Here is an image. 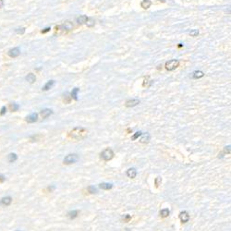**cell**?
Returning <instances> with one entry per match:
<instances>
[{"label": "cell", "instance_id": "1", "mask_svg": "<svg viewBox=\"0 0 231 231\" xmlns=\"http://www.w3.org/2000/svg\"><path fill=\"white\" fill-rule=\"evenodd\" d=\"M88 131L83 128H74L72 130L69 131V136L70 138L77 141H82L86 138Z\"/></svg>", "mask_w": 231, "mask_h": 231}, {"label": "cell", "instance_id": "2", "mask_svg": "<svg viewBox=\"0 0 231 231\" xmlns=\"http://www.w3.org/2000/svg\"><path fill=\"white\" fill-rule=\"evenodd\" d=\"M114 152L113 150L110 148H106V150H104L103 152L101 153V158L104 160V161H109L113 157H114Z\"/></svg>", "mask_w": 231, "mask_h": 231}, {"label": "cell", "instance_id": "3", "mask_svg": "<svg viewBox=\"0 0 231 231\" xmlns=\"http://www.w3.org/2000/svg\"><path fill=\"white\" fill-rule=\"evenodd\" d=\"M178 65H180V61L177 59H172L167 61L166 65H165V67H166V69L168 70V71H172V70L176 69L178 67Z\"/></svg>", "mask_w": 231, "mask_h": 231}, {"label": "cell", "instance_id": "4", "mask_svg": "<svg viewBox=\"0 0 231 231\" xmlns=\"http://www.w3.org/2000/svg\"><path fill=\"white\" fill-rule=\"evenodd\" d=\"M79 160V156L76 154H68L67 156L64 158V164L69 165V164H74Z\"/></svg>", "mask_w": 231, "mask_h": 231}, {"label": "cell", "instance_id": "5", "mask_svg": "<svg viewBox=\"0 0 231 231\" xmlns=\"http://www.w3.org/2000/svg\"><path fill=\"white\" fill-rule=\"evenodd\" d=\"M56 30H66V31H70L73 29V24L70 21H66L65 23L61 25H58L56 27Z\"/></svg>", "mask_w": 231, "mask_h": 231}, {"label": "cell", "instance_id": "6", "mask_svg": "<svg viewBox=\"0 0 231 231\" xmlns=\"http://www.w3.org/2000/svg\"><path fill=\"white\" fill-rule=\"evenodd\" d=\"M180 219L181 220L182 223H187V222H189V220H190V215H189L188 212H186V211L180 212Z\"/></svg>", "mask_w": 231, "mask_h": 231}, {"label": "cell", "instance_id": "7", "mask_svg": "<svg viewBox=\"0 0 231 231\" xmlns=\"http://www.w3.org/2000/svg\"><path fill=\"white\" fill-rule=\"evenodd\" d=\"M8 56H11V58H17V56L21 54V51H20V48L19 47H15V48H12L8 51Z\"/></svg>", "mask_w": 231, "mask_h": 231}, {"label": "cell", "instance_id": "8", "mask_svg": "<svg viewBox=\"0 0 231 231\" xmlns=\"http://www.w3.org/2000/svg\"><path fill=\"white\" fill-rule=\"evenodd\" d=\"M139 104H140V100H138V99H131V100H128L126 102L125 106L127 107H133V106H138Z\"/></svg>", "mask_w": 231, "mask_h": 231}, {"label": "cell", "instance_id": "9", "mask_svg": "<svg viewBox=\"0 0 231 231\" xmlns=\"http://www.w3.org/2000/svg\"><path fill=\"white\" fill-rule=\"evenodd\" d=\"M11 202H12L11 197H9V196L4 197L1 199V201H0V204H1L2 206H8L11 204Z\"/></svg>", "mask_w": 231, "mask_h": 231}, {"label": "cell", "instance_id": "10", "mask_svg": "<svg viewBox=\"0 0 231 231\" xmlns=\"http://www.w3.org/2000/svg\"><path fill=\"white\" fill-rule=\"evenodd\" d=\"M37 119H38V114H36V113H34V114H32L26 117V121L28 123H34V122L37 121Z\"/></svg>", "mask_w": 231, "mask_h": 231}, {"label": "cell", "instance_id": "11", "mask_svg": "<svg viewBox=\"0 0 231 231\" xmlns=\"http://www.w3.org/2000/svg\"><path fill=\"white\" fill-rule=\"evenodd\" d=\"M204 76V73L202 70H195L191 73V78L192 79H201Z\"/></svg>", "mask_w": 231, "mask_h": 231}, {"label": "cell", "instance_id": "12", "mask_svg": "<svg viewBox=\"0 0 231 231\" xmlns=\"http://www.w3.org/2000/svg\"><path fill=\"white\" fill-rule=\"evenodd\" d=\"M127 176L130 178H134L136 176H137V170L135 168H130L127 171Z\"/></svg>", "mask_w": 231, "mask_h": 231}, {"label": "cell", "instance_id": "13", "mask_svg": "<svg viewBox=\"0 0 231 231\" xmlns=\"http://www.w3.org/2000/svg\"><path fill=\"white\" fill-rule=\"evenodd\" d=\"M87 18H88V17L85 16V15L79 16L78 18H76V22L78 23V24H80V25H82V24H84V23L86 22Z\"/></svg>", "mask_w": 231, "mask_h": 231}, {"label": "cell", "instance_id": "14", "mask_svg": "<svg viewBox=\"0 0 231 231\" xmlns=\"http://www.w3.org/2000/svg\"><path fill=\"white\" fill-rule=\"evenodd\" d=\"M151 6H152V1L151 0H143L141 3V7L144 9H148Z\"/></svg>", "mask_w": 231, "mask_h": 231}, {"label": "cell", "instance_id": "15", "mask_svg": "<svg viewBox=\"0 0 231 231\" xmlns=\"http://www.w3.org/2000/svg\"><path fill=\"white\" fill-rule=\"evenodd\" d=\"M52 114H53V111H52L51 109H44V110L41 111V116L43 119H46V117H48Z\"/></svg>", "mask_w": 231, "mask_h": 231}, {"label": "cell", "instance_id": "16", "mask_svg": "<svg viewBox=\"0 0 231 231\" xmlns=\"http://www.w3.org/2000/svg\"><path fill=\"white\" fill-rule=\"evenodd\" d=\"M55 85V81H53V80H51V81H49V82H47L46 83H45V85L43 87V91H48V90H50V89L53 87Z\"/></svg>", "mask_w": 231, "mask_h": 231}, {"label": "cell", "instance_id": "17", "mask_svg": "<svg viewBox=\"0 0 231 231\" xmlns=\"http://www.w3.org/2000/svg\"><path fill=\"white\" fill-rule=\"evenodd\" d=\"M26 80H27V82H29L30 83H34V82L36 81V77H35V75H34V74L30 73V74H28V75H27Z\"/></svg>", "mask_w": 231, "mask_h": 231}, {"label": "cell", "instance_id": "18", "mask_svg": "<svg viewBox=\"0 0 231 231\" xmlns=\"http://www.w3.org/2000/svg\"><path fill=\"white\" fill-rule=\"evenodd\" d=\"M18 159V156L16 154H9L8 155V160L9 163H14Z\"/></svg>", "mask_w": 231, "mask_h": 231}, {"label": "cell", "instance_id": "19", "mask_svg": "<svg viewBox=\"0 0 231 231\" xmlns=\"http://www.w3.org/2000/svg\"><path fill=\"white\" fill-rule=\"evenodd\" d=\"M100 189L102 190H110V189L113 188V185L110 184V183H101L100 185H99Z\"/></svg>", "mask_w": 231, "mask_h": 231}, {"label": "cell", "instance_id": "20", "mask_svg": "<svg viewBox=\"0 0 231 231\" xmlns=\"http://www.w3.org/2000/svg\"><path fill=\"white\" fill-rule=\"evenodd\" d=\"M79 215V211L77 210H75V211H71V212H69V213L68 214V217L69 219H74V218H76L77 216Z\"/></svg>", "mask_w": 231, "mask_h": 231}, {"label": "cell", "instance_id": "21", "mask_svg": "<svg viewBox=\"0 0 231 231\" xmlns=\"http://www.w3.org/2000/svg\"><path fill=\"white\" fill-rule=\"evenodd\" d=\"M85 24L87 25V27H93L95 24V21H94L93 18H87V21L85 22Z\"/></svg>", "mask_w": 231, "mask_h": 231}, {"label": "cell", "instance_id": "22", "mask_svg": "<svg viewBox=\"0 0 231 231\" xmlns=\"http://www.w3.org/2000/svg\"><path fill=\"white\" fill-rule=\"evenodd\" d=\"M80 91V89L79 88H75L73 89V91L71 92V93H70V96H71V98H73L74 100H78V93Z\"/></svg>", "mask_w": 231, "mask_h": 231}, {"label": "cell", "instance_id": "23", "mask_svg": "<svg viewBox=\"0 0 231 231\" xmlns=\"http://www.w3.org/2000/svg\"><path fill=\"white\" fill-rule=\"evenodd\" d=\"M169 214H170V212H169L168 209H163V210L160 211V215H161L163 218L167 217V216L169 215Z\"/></svg>", "mask_w": 231, "mask_h": 231}, {"label": "cell", "instance_id": "24", "mask_svg": "<svg viewBox=\"0 0 231 231\" xmlns=\"http://www.w3.org/2000/svg\"><path fill=\"white\" fill-rule=\"evenodd\" d=\"M150 141V135L149 134H144L143 137L140 140V141L141 143H148Z\"/></svg>", "mask_w": 231, "mask_h": 231}, {"label": "cell", "instance_id": "25", "mask_svg": "<svg viewBox=\"0 0 231 231\" xmlns=\"http://www.w3.org/2000/svg\"><path fill=\"white\" fill-rule=\"evenodd\" d=\"M71 96H69V93H66L65 94H64V101H65V103H67V104H69L70 103V100H71Z\"/></svg>", "mask_w": 231, "mask_h": 231}, {"label": "cell", "instance_id": "26", "mask_svg": "<svg viewBox=\"0 0 231 231\" xmlns=\"http://www.w3.org/2000/svg\"><path fill=\"white\" fill-rule=\"evenodd\" d=\"M9 107H10V110L13 111V112H15V111H17V110L19 109V106L17 105V104H15V103L10 104V106H9Z\"/></svg>", "mask_w": 231, "mask_h": 231}, {"label": "cell", "instance_id": "27", "mask_svg": "<svg viewBox=\"0 0 231 231\" xmlns=\"http://www.w3.org/2000/svg\"><path fill=\"white\" fill-rule=\"evenodd\" d=\"M151 83H152V82L149 81V78H146L144 80V82H143V87H149L151 85Z\"/></svg>", "mask_w": 231, "mask_h": 231}, {"label": "cell", "instance_id": "28", "mask_svg": "<svg viewBox=\"0 0 231 231\" xmlns=\"http://www.w3.org/2000/svg\"><path fill=\"white\" fill-rule=\"evenodd\" d=\"M88 191L90 193H96L97 192V189L94 186H90L88 188Z\"/></svg>", "mask_w": 231, "mask_h": 231}, {"label": "cell", "instance_id": "29", "mask_svg": "<svg viewBox=\"0 0 231 231\" xmlns=\"http://www.w3.org/2000/svg\"><path fill=\"white\" fill-rule=\"evenodd\" d=\"M190 35L191 36H193V37H196L199 35V31L198 30H192L190 32Z\"/></svg>", "mask_w": 231, "mask_h": 231}, {"label": "cell", "instance_id": "30", "mask_svg": "<svg viewBox=\"0 0 231 231\" xmlns=\"http://www.w3.org/2000/svg\"><path fill=\"white\" fill-rule=\"evenodd\" d=\"M122 219H123V221H124L125 223H128L129 221L131 219V216L130 215H124V216L122 217Z\"/></svg>", "mask_w": 231, "mask_h": 231}, {"label": "cell", "instance_id": "31", "mask_svg": "<svg viewBox=\"0 0 231 231\" xmlns=\"http://www.w3.org/2000/svg\"><path fill=\"white\" fill-rule=\"evenodd\" d=\"M161 183H162V178H161L157 177L156 178H155V186L159 187V185H161Z\"/></svg>", "mask_w": 231, "mask_h": 231}, {"label": "cell", "instance_id": "32", "mask_svg": "<svg viewBox=\"0 0 231 231\" xmlns=\"http://www.w3.org/2000/svg\"><path fill=\"white\" fill-rule=\"evenodd\" d=\"M16 32L18 34H23L25 32V28H19L16 30Z\"/></svg>", "mask_w": 231, "mask_h": 231}, {"label": "cell", "instance_id": "33", "mask_svg": "<svg viewBox=\"0 0 231 231\" xmlns=\"http://www.w3.org/2000/svg\"><path fill=\"white\" fill-rule=\"evenodd\" d=\"M141 135V131H138V132H136V133L132 136V138H131V139H132V140H136V139H138Z\"/></svg>", "mask_w": 231, "mask_h": 231}, {"label": "cell", "instance_id": "34", "mask_svg": "<svg viewBox=\"0 0 231 231\" xmlns=\"http://www.w3.org/2000/svg\"><path fill=\"white\" fill-rule=\"evenodd\" d=\"M6 112H7V108H6V106H3V107L1 108V112H0V115H1V116H4L5 114H6Z\"/></svg>", "mask_w": 231, "mask_h": 231}, {"label": "cell", "instance_id": "35", "mask_svg": "<svg viewBox=\"0 0 231 231\" xmlns=\"http://www.w3.org/2000/svg\"><path fill=\"white\" fill-rule=\"evenodd\" d=\"M51 29L50 28H45V29H44L43 31H42V34H45V32H48Z\"/></svg>", "mask_w": 231, "mask_h": 231}, {"label": "cell", "instance_id": "36", "mask_svg": "<svg viewBox=\"0 0 231 231\" xmlns=\"http://www.w3.org/2000/svg\"><path fill=\"white\" fill-rule=\"evenodd\" d=\"M5 180H6V178H5L4 176H2V175H0V182H4Z\"/></svg>", "mask_w": 231, "mask_h": 231}, {"label": "cell", "instance_id": "37", "mask_svg": "<svg viewBox=\"0 0 231 231\" xmlns=\"http://www.w3.org/2000/svg\"><path fill=\"white\" fill-rule=\"evenodd\" d=\"M3 6H4V1L3 0H0V8H3Z\"/></svg>", "mask_w": 231, "mask_h": 231}, {"label": "cell", "instance_id": "38", "mask_svg": "<svg viewBox=\"0 0 231 231\" xmlns=\"http://www.w3.org/2000/svg\"><path fill=\"white\" fill-rule=\"evenodd\" d=\"M16 231H20V230H16Z\"/></svg>", "mask_w": 231, "mask_h": 231}]
</instances>
